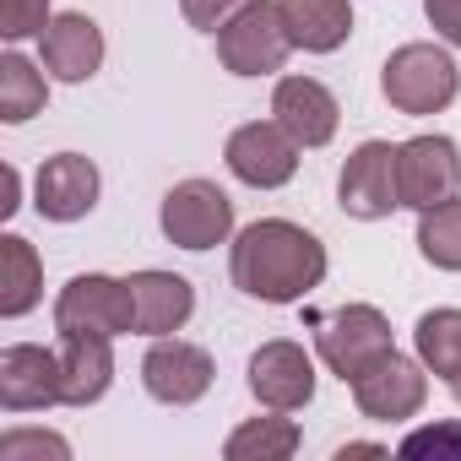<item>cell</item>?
<instances>
[{"label": "cell", "instance_id": "10", "mask_svg": "<svg viewBox=\"0 0 461 461\" xmlns=\"http://www.w3.org/2000/svg\"><path fill=\"white\" fill-rule=\"evenodd\" d=\"M396 185H402V206L429 212L439 201H450L461 190V152L450 136H412L396 147Z\"/></svg>", "mask_w": 461, "mask_h": 461}, {"label": "cell", "instance_id": "29", "mask_svg": "<svg viewBox=\"0 0 461 461\" xmlns=\"http://www.w3.org/2000/svg\"><path fill=\"white\" fill-rule=\"evenodd\" d=\"M439 456V450H461V429L456 423H445V429H418V434H407L402 439V456Z\"/></svg>", "mask_w": 461, "mask_h": 461}, {"label": "cell", "instance_id": "28", "mask_svg": "<svg viewBox=\"0 0 461 461\" xmlns=\"http://www.w3.org/2000/svg\"><path fill=\"white\" fill-rule=\"evenodd\" d=\"M423 17L450 50H461V0H423Z\"/></svg>", "mask_w": 461, "mask_h": 461}, {"label": "cell", "instance_id": "21", "mask_svg": "<svg viewBox=\"0 0 461 461\" xmlns=\"http://www.w3.org/2000/svg\"><path fill=\"white\" fill-rule=\"evenodd\" d=\"M299 423L294 418H283V412H272V418H250V423H240L234 434H228V445H222V456L228 461H288L294 450H299Z\"/></svg>", "mask_w": 461, "mask_h": 461}, {"label": "cell", "instance_id": "13", "mask_svg": "<svg viewBox=\"0 0 461 461\" xmlns=\"http://www.w3.org/2000/svg\"><path fill=\"white\" fill-rule=\"evenodd\" d=\"M98 190H104V179H98L93 158L55 152V158H44V168L33 179V206L50 222H77V217H87L98 206Z\"/></svg>", "mask_w": 461, "mask_h": 461}, {"label": "cell", "instance_id": "27", "mask_svg": "<svg viewBox=\"0 0 461 461\" xmlns=\"http://www.w3.org/2000/svg\"><path fill=\"white\" fill-rule=\"evenodd\" d=\"M250 0H179V12H185V23L190 28H201V33H217L234 12H245Z\"/></svg>", "mask_w": 461, "mask_h": 461}, {"label": "cell", "instance_id": "16", "mask_svg": "<svg viewBox=\"0 0 461 461\" xmlns=\"http://www.w3.org/2000/svg\"><path fill=\"white\" fill-rule=\"evenodd\" d=\"M131 304H136V337H174L195 315V288L179 272H131Z\"/></svg>", "mask_w": 461, "mask_h": 461}, {"label": "cell", "instance_id": "24", "mask_svg": "<svg viewBox=\"0 0 461 461\" xmlns=\"http://www.w3.org/2000/svg\"><path fill=\"white\" fill-rule=\"evenodd\" d=\"M418 250L429 267L439 272H461V201H439L429 212H418Z\"/></svg>", "mask_w": 461, "mask_h": 461}, {"label": "cell", "instance_id": "17", "mask_svg": "<svg viewBox=\"0 0 461 461\" xmlns=\"http://www.w3.org/2000/svg\"><path fill=\"white\" fill-rule=\"evenodd\" d=\"M114 337H93V331H60V402L66 407H93L104 402L109 380H114Z\"/></svg>", "mask_w": 461, "mask_h": 461}, {"label": "cell", "instance_id": "9", "mask_svg": "<svg viewBox=\"0 0 461 461\" xmlns=\"http://www.w3.org/2000/svg\"><path fill=\"white\" fill-rule=\"evenodd\" d=\"M337 201L348 217L358 222H380L402 206V185H396V147L391 141H364L348 152L342 179H337Z\"/></svg>", "mask_w": 461, "mask_h": 461}, {"label": "cell", "instance_id": "3", "mask_svg": "<svg viewBox=\"0 0 461 461\" xmlns=\"http://www.w3.org/2000/svg\"><path fill=\"white\" fill-rule=\"evenodd\" d=\"M294 39L283 28V6L277 0H250L245 12H234L217 28V60L234 77H272L283 71Z\"/></svg>", "mask_w": 461, "mask_h": 461}, {"label": "cell", "instance_id": "2", "mask_svg": "<svg viewBox=\"0 0 461 461\" xmlns=\"http://www.w3.org/2000/svg\"><path fill=\"white\" fill-rule=\"evenodd\" d=\"M380 93L396 114H439L456 104L461 71L439 44H402L380 71Z\"/></svg>", "mask_w": 461, "mask_h": 461}, {"label": "cell", "instance_id": "23", "mask_svg": "<svg viewBox=\"0 0 461 461\" xmlns=\"http://www.w3.org/2000/svg\"><path fill=\"white\" fill-rule=\"evenodd\" d=\"M412 342H418V358H423L429 375H439L445 385L461 375V310H429V315H418Z\"/></svg>", "mask_w": 461, "mask_h": 461}, {"label": "cell", "instance_id": "6", "mask_svg": "<svg viewBox=\"0 0 461 461\" xmlns=\"http://www.w3.org/2000/svg\"><path fill=\"white\" fill-rule=\"evenodd\" d=\"M385 348H391V321L375 304H342L315 326V353L342 385H353V375L375 364Z\"/></svg>", "mask_w": 461, "mask_h": 461}, {"label": "cell", "instance_id": "4", "mask_svg": "<svg viewBox=\"0 0 461 461\" xmlns=\"http://www.w3.org/2000/svg\"><path fill=\"white\" fill-rule=\"evenodd\" d=\"M158 222H163L168 245L212 250V245H228V234H234V201H228V190L212 185V179H179L163 195Z\"/></svg>", "mask_w": 461, "mask_h": 461}, {"label": "cell", "instance_id": "7", "mask_svg": "<svg viewBox=\"0 0 461 461\" xmlns=\"http://www.w3.org/2000/svg\"><path fill=\"white\" fill-rule=\"evenodd\" d=\"M353 402L369 423H402L412 418L423 402H429V375H423V358L412 364L407 353L385 348L375 364H364L353 375Z\"/></svg>", "mask_w": 461, "mask_h": 461}, {"label": "cell", "instance_id": "30", "mask_svg": "<svg viewBox=\"0 0 461 461\" xmlns=\"http://www.w3.org/2000/svg\"><path fill=\"white\" fill-rule=\"evenodd\" d=\"M0 185H6V201H0V212H6V217H12V212L23 206V201H17V195H23V179H17V168H12V163H6V168H0Z\"/></svg>", "mask_w": 461, "mask_h": 461}, {"label": "cell", "instance_id": "8", "mask_svg": "<svg viewBox=\"0 0 461 461\" xmlns=\"http://www.w3.org/2000/svg\"><path fill=\"white\" fill-rule=\"evenodd\" d=\"M299 152H304V147H299L277 120H250V125H240L234 136H228V147H222L228 174L245 179L250 190H277V185H288V179L299 174Z\"/></svg>", "mask_w": 461, "mask_h": 461}, {"label": "cell", "instance_id": "1", "mask_svg": "<svg viewBox=\"0 0 461 461\" xmlns=\"http://www.w3.org/2000/svg\"><path fill=\"white\" fill-rule=\"evenodd\" d=\"M228 272H234L240 294H250L261 304H299L304 294H315L326 283V245L288 217H261V222L240 228Z\"/></svg>", "mask_w": 461, "mask_h": 461}, {"label": "cell", "instance_id": "19", "mask_svg": "<svg viewBox=\"0 0 461 461\" xmlns=\"http://www.w3.org/2000/svg\"><path fill=\"white\" fill-rule=\"evenodd\" d=\"M277 6H283V28H288L294 50L331 55L353 33V6L348 0H277Z\"/></svg>", "mask_w": 461, "mask_h": 461}, {"label": "cell", "instance_id": "11", "mask_svg": "<svg viewBox=\"0 0 461 461\" xmlns=\"http://www.w3.org/2000/svg\"><path fill=\"white\" fill-rule=\"evenodd\" d=\"M212 353L195 348V342H179V337H152L147 358H141V385L152 402L163 407H190L212 391Z\"/></svg>", "mask_w": 461, "mask_h": 461}, {"label": "cell", "instance_id": "18", "mask_svg": "<svg viewBox=\"0 0 461 461\" xmlns=\"http://www.w3.org/2000/svg\"><path fill=\"white\" fill-rule=\"evenodd\" d=\"M39 55H44V71L60 77V82H87L98 77L104 66V28L87 17V12H66L44 28L39 39Z\"/></svg>", "mask_w": 461, "mask_h": 461}, {"label": "cell", "instance_id": "15", "mask_svg": "<svg viewBox=\"0 0 461 461\" xmlns=\"http://www.w3.org/2000/svg\"><path fill=\"white\" fill-rule=\"evenodd\" d=\"M272 120H277L299 147H326V141L337 136L342 109H337V98H331L326 82H315V77H283L277 93H272Z\"/></svg>", "mask_w": 461, "mask_h": 461}, {"label": "cell", "instance_id": "25", "mask_svg": "<svg viewBox=\"0 0 461 461\" xmlns=\"http://www.w3.org/2000/svg\"><path fill=\"white\" fill-rule=\"evenodd\" d=\"M50 23H55V17H50V0H6V6H0V33H6L12 44L44 39Z\"/></svg>", "mask_w": 461, "mask_h": 461}, {"label": "cell", "instance_id": "22", "mask_svg": "<svg viewBox=\"0 0 461 461\" xmlns=\"http://www.w3.org/2000/svg\"><path fill=\"white\" fill-rule=\"evenodd\" d=\"M44 104H50V82H44V71L28 60V55H0V120L6 125H23V120H33V114H44Z\"/></svg>", "mask_w": 461, "mask_h": 461}, {"label": "cell", "instance_id": "5", "mask_svg": "<svg viewBox=\"0 0 461 461\" xmlns=\"http://www.w3.org/2000/svg\"><path fill=\"white\" fill-rule=\"evenodd\" d=\"M55 331H93V337H125L136 331V304L125 277L82 272L55 299Z\"/></svg>", "mask_w": 461, "mask_h": 461}, {"label": "cell", "instance_id": "12", "mask_svg": "<svg viewBox=\"0 0 461 461\" xmlns=\"http://www.w3.org/2000/svg\"><path fill=\"white\" fill-rule=\"evenodd\" d=\"M250 391H256V402L272 407V412H299V407H310V396H315V364H310V353H304L299 342H288V337L261 342V348L250 353Z\"/></svg>", "mask_w": 461, "mask_h": 461}, {"label": "cell", "instance_id": "26", "mask_svg": "<svg viewBox=\"0 0 461 461\" xmlns=\"http://www.w3.org/2000/svg\"><path fill=\"white\" fill-rule=\"evenodd\" d=\"M0 456H6V461H23V456H55V461H66L71 445L60 434H44V429H12V434H0Z\"/></svg>", "mask_w": 461, "mask_h": 461}, {"label": "cell", "instance_id": "32", "mask_svg": "<svg viewBox=\"0 0 461 461\" xmlns=\"http://www.w3.org/2000/svg\"><path fill=\"white\" fill-rule=\"evenodd\" d=\"M450 396H456V407H461V375H456V380H450Z\"/></svg>", "mask_w": 461, "mask_h": 461}, {"label": "cell", "instance_id": "14", "mask_svg": "<svg viewBox=\"0 0 461 461\" xmlns=\"http://www.w3.org/2000/svg\"><path fill=\"white\" fill-rule=\"evenodd\" d=\"M60 402V353L39 342L0 348V407L6 412H39Z\"/></svg>", "mask_w": 461, "mask_h": 461}, {"label": "cell", "instance_id": "31", "mask_svg": "<svg viewBox=\"0 0 461 461\" xmlns=\"http://www.w3.org/2000/svg\"><path fill=\"white\" fill-rule=\"evenodd\" d=\"M348 456H385V445H364V439H353V445L337 450V461H348Z\"/></svg>", "mask_w": 461, "mask_h": 461}, {"label": "cell", "instance_id": "20", "mask_svg": "<svg viewBox=\"0 0 461 461\" xmlns=\"http://www.w3.org/2000/svg\"><path fill=\"white\" fill-rule=\"evenodd\" d=\"M44 299V261L23 234L0 240V315L17 321Z\"/></svg>", "mask_w": 461, "mask_h": 461}]
</instances>
